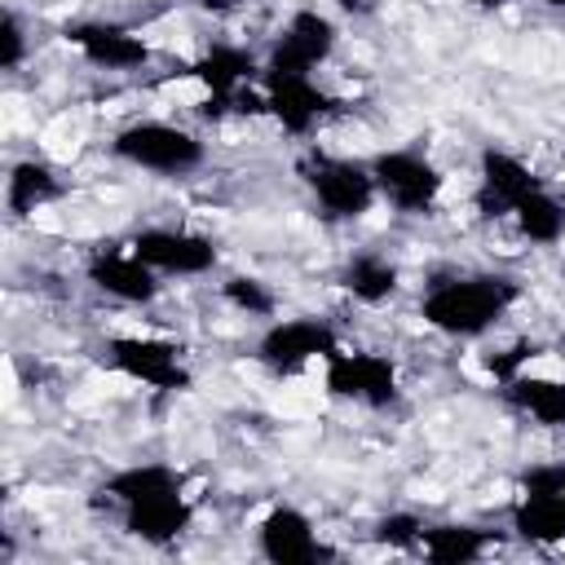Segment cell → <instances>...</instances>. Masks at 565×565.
<instances>
[{"instance_id":"cell-1","label":"cell","mask_w":565,"mask_h":565,"mask_svg":"<svg viewBox=\"0 0 565 565\" xmlns=\"http://www.w3.org/2000/svg\"><path fill=\"white\" fill-rule=\"evenodd\" d=\"M516 300H521V287L508 274H450V278H437L424 287L419 318L437 335L481 340L486 331H494L508 318V309Z\"/></svg>"},{"instance_id":"cell-2","label":"cell","mask_w":565,"mask_h":565,"mask_svg":"<svg viewBox=\"0 0 565 565\" xmlns=\"http://www.w3.org/2000/svg\"><path fill=\"white\" fill-rule=\"evenodd\" d=\"M110 154L137 172L154 177H190L203 168L207 146L199 132L172 124V119H132L110 137Z\"/></svg>"},{"instance_id":"cell-3","label":"cell","mask_w":565,"mask_h":565,"mask_svg":"<svg viewBox=\"0 0 565 565\" xmlns=\"http://www.w3.org/2000/svg\"><path fill=\"white\" fill-rule=\"evenodd\" d=\"M305 190L313 194V207L327 221H362L380 203V185L371 172V159L349 154H313L300 168Z\"/></svg>"},{"instance_id":"cell-4","label":"cell","mask_w":565,"mask_h":565,"mask_svg":"<svg viewBox=\"0 0 565 565\" xmlns=\"http://www.w3.org/2000/svg\"><path fill=\"white\" fill-rule=\"evenodd\" d=\"M371 172L380 185V203H388L397 216H428L446 190L441 168L415 150V146H388L371 154Z\"/></svg>"},{"instance_id":"cell-5","label":"cell","mask_w":565,"mask_h":565,"mask_svg":"<svg viewBox=\"0 0 565 565\" xmlns=\"http://www.w3.org/2000/svg\"><path fill=\"white\" fill-rule=\"evenodd\" d=\"M322 384L331 397L366 406V411H384L402 397V380H397L393 358L375 353V349H344V344L331 349L322 358Z\"/></svg>"},{"instance_id":"cell-6","label":"cell","mask_w":565,"mask_h":565,"mask_svg":"<svg viewBox=\"0 0 565 565\" xmlns=\"http://www.w3.org/2000/svg\"><path fill=\"white\" fill-rule=\"evenodd\" d=\"M335 44H340L335 18H327V13L313 9V4H305V9H296V13L282 22L278 40H274L269 53L260 57V71H265V75H313V71L335 53Z\"/></svg>"},{"instance_id":"cell-7","label":"cell","mask_w":565,"mask_h":565,"mask_svg":"<svg viewBox=\"0 0 565 565\" xmlns=\"http://www.w3.org/2000/svg\"><path fill=\"white\" fill-rule=\"evenodd\" d=\"M128 247L159 274V278H203L216 269L221 247L212 234L181 230V225H146L128 238Z\"/></svg>"},{"instance_id":"cell-8","label":"cell","mask_w":565,"mask_h":565,"mask_svg":"<svg viewBox=\"0 0 565 565\" xmlns=\"http://www.w3.org/2000/svg\"><path fill=\"white\" fill-rule=\"evenodd\" d=\"M62 40L97 71H110V75H128V71H146L154 62V44L124 26V22H106V18H79V22H66L62 26Z\"/></svg>"},{"instance_id":"cell-9","label":"cell","mask_w":565,"mask_h":565,"mask_svg":"<svg viewBox=\"0 0 565 565\" xmlns=\"http://www.w3.org/2000/svg\"><path fill=\"white\" fill-rule=\"evenodd\" d=\"M106 362L119 375H128L146 388H159V393H185L194 384L181 344L159 340V335H110L106 340Z\"/></svg>"},{"instance_id":"cell-10","label":"cell","mask_w":565,"mask_h":565,"mask_svg":"<svg viewBox=\"0 0 565 565\" xmlns=\"http://www.w3.org/2000/svg\"><path fill=\"white\" fill-rule=\"evenodd\" d=\"M512 530L525 543H565V463H534L521 477V499L512 503Z\"/></svg>"},{"instance_id":"cell-11","label":"cell","mask_w":565,"mask_h":565,"mask_svg":"<svg viewBox=\"0 0 565 565\" xmlns=\"http://www.w3.org/2000/svg\"><path fill=\"white\" fill-rule=\"evenodd\" d=\"M331 349H340V335L327 318H274L256 335V362L274 375H296L309 362H322Z\"/></svg>"},{"instance_id":"cell-12","label":"cell","mask_w":565,"mask_h":565,"mask_svg":"<svg viewBox=\"0 0 565 565\" xmlns=\"http://www.w3.org/2000/svg\"><path fill=\"white\" fill-rule=\"evenodd\" d=\"M256 84H260L265 115L291 137L318 132V124L331 115V97H327V88H318L313 75H265L260 71Z\"/></svg>"},{"instance_id":"cell-13","label":"cell","mask_w":565,"mask_h":565,"mask_svg":"<svg viewBox=\"0 0 565 565\" xmlns=\"http://www.w3.org/2000/svg\"><path fill=\"white\" fill-rule=\"evenodd\" d=\"M84 278L93 282V291H102L115 305H150L163 291L159 274L132 247H102V252H93L88 265H84Z\"/></svg>"},{"instance_id":"cell-14","label":"cell","mask_w":565,"mask_h":565,"mask_svg":"<svg viewBox=\"0 0 565 565\" xmlns=\"http://www.w3.org/2000/svg\"><path fill=\"white\" fill-rule=\"evenodd\" d=\"M256 552L274 565H309V561L331 556V547L318 539L313 521L291 503H274L256 521Z\"/></svg>"},{"instance_id":"cell-15","label":"cell","mask_w":565,"mask_h":565,"mask_svg":"<svg viewBox=\"0 0 565 565\" xmlns=\"http://www.w3.org/2000/svg\"><path fill=\"white\" fill-rule=\"evenodd\" d=\"M539 185L543 181L534 177V168L521 154H512L503 146H486L477 154V207H481V216H512V207Z\"/></svg>"},{"instance_id":"cell-16","label":"cell","mask_w":565,"mask_h":565,"mask_svg":"<svg viewBox=\"0 0 565 565\" xmlns=\"http://www.w3.org/2000/svg\"><path fill=\"white\" fill-rule=\"evenodd\" d=\"M190 79H199L207 88V110L203 115H225V106H234L243 97V88L252 79H260V62L252 49L243 44H212L194 66H190Z\"/></svg>"},{"instance_id":"cell-17","label":"cell","mask_w":565,"mask_h":565,"mask_svg":"<svg viewBox=\"0 0 565 565\" xmlns=\"http://www.w3.org/2000/svg\"><path fill=\"white\" fill-rule=\"evenodd\" d=\"M185 490V472L177 463H128V468H115L102 486H97V499L106 508H137V503H150L159 494H177Z\"/></svg>"},{"instance_id":"cell-18","label":"cell","mask_w":565,"mask_h":565,"mask_svg":"<svg viewBox=\"0 0 565 565\" xmlns=\"http://www.w3.org/2000/svg\"><path fill=\"white\" fill-rule=\"evenodd\" d=\"M119 521H124V534H132V539H141V543H150V547H168V543H177V539L194 525V499H190L185 490L159 494V499H150V503L124 508Z\"/></svg>"},{"instance_id":"cell-19","label":"cell","mask_w":565,"mask_h":565,"mask_svg":"<svg viewBox=\"0 0 565 565\" xmlns=\"http://www.w3.org/2000/svg\"><path fill=\"white\" fill-rule=\"evenodd\" d=\"M340 287H344L358 305L375 309V305H388V300L402 291V269H397V260H393L388 252L362 247V252H353V256L340 265Z\"/></svg>"},{"instance_id":"cell-20","label":"cell","mask_w":565,"mask_h":565,"mask_svg":"<svg viewBox=\"0 0 565 565\" xmlns=\"http://www.w3.org/2000/svg\"><path fill=\"white\" fill-rule=\"evenodd\" d=\"M490 547H494V530L472 521H437V525H424V539L415 552H424V561L433 565H472Z\"/></svg>"},{"instance_id":"cell-21","label":"cell","mask_w":565,"mask_h":565,"mask_svg":"<svg viewBox=\"0 0 565 565\" xmlns=\"http://www.w3.org/2000/svg\"><path fill=\"white\" fill-rule=\"evenodd\" d=\"M62 194H66V181H62V172H57L53 163H44V159H18V163L9 168V177H4V207H9L13 216H31V212L57 203Z\"/></svg>"},{"instance_id":"cell-22","label":"cell","mask_w":565,"mask_h":565,"mask_svg":"<svg viewBox=\"0 0 565 565\" xmlns=\"http://www.w3.org/2000/svg\"><path fill=\"white\" fill-rule=\"evenodd\" d=\"M512 225L525 243L534 247H556L565 238V199H556L547 185L530 190L516 207H512Z\"/></svg>"},{"instance_id":"cell-23","label":"cell","mask_w":565,"mask_h":565,"mask_svg":"<svg viewBox=\"0 0 565 565\" xmlns=\"http://www.w3.org/2000/svg\"><path fill=\"white\" fill-rule=\"evenodd\" d=\"M508 402L543 428H565V375L552 380V375L521 371L516 380H508Z\"/></svg>"},{"instance_id":"cell-24","label":"cell","mask_w":565,"mask_h":565,"mask_svg":"<svg viewBox=\"0 0 565 565\" xmlns=\"http://www.w3.org/2000/svg\"><path fill=\"white\" fill-rule=\"evenodd\" d=\"M221 300L247 318H274L278 313V291L256 278V274H225L221 278Z\"/></svg>"},{"instance_id":"cell-25","label":"cell","mask_w":565,"mask_h":565,"mask_svg":"<svg viewBox=\"0 0 565 565\" xmlns=\"http://www.w3.org/2000/svg\"><path fill=\"white\" fill-rule=\"evenodd\" d=\"M424 516L419 512H406V508H397V512H388V516H380L375 521V530H371V539L380 543V547H397V552H406V547H419V539H424Z\"/></svg>"},{"instance_id":"cell-26","label":"cell","mask_w":565,"mask_h":565,"mask_svg":"<svg viewBox=\"0 0 565 565\" xmlns=\"http://www.w3.org/2000/svg\"><path fill=\"white\" fill-rule=\"evenodd\" d=\"M26 53H31L26 22L18 9H4V18H0V71H22Z\"/></svg>"},{"instance_id":"cell-27","label":"cell","mask_w":565,"mask_h":565,"mask_svg":"<svg viewBox=\"0 0 565 565\" xmlns=\"http://www.w3.org/2000/svg\"><path fill=\"white\" fill-rule=\"evenodd\" d=\"M534 353H539V349H534L530 340H521V344H512V349H503V353H486V371L508 384V380H516V375L525 371V362H530Z\"/></svg>"},{"instance_id":"cell-28","label":"cell","mask_w":565,"mask_h":565,"mask_svg":"<svg viewBox=\"0 0 565 565\" xmlns=\"http://www.w3.org/2000/svg\"><path fill=\"white\" fill-rule=\"evenodd\" d=\"M335 9L349 18H371V13H380V0H335Z\"/></svg>"},{"instance_id":"cell-29","label":"cell","mask_w":565,"mask_h":565,"mask_svg":"<svg viewBox=\"0 0 565 565\" xmlns=\"http://www.w3.org/2000/svg\"><path fill=\"white\" fill-rule=\"evenodd\" d=\"M199 9H207V13H230V9H238V0H199Z\"/></svg>"},{"instance_id":"cell-30","label":"cell","mask_w":565,"mask_h":565,"mask_svg":"<svg viewBox=\"0 0 565 565\" xmlns=\"http://www.w3.org/2000/svg\"><path fill=\"white\" fill-rule=\"evenodd\" d=\"M468 4H472L477 13H499V9H508L512 0H468Z\"/></svg>"},{"instance_id":"cell-31","label":"cell","mask_w":565,"mask_h":565,"mask_svg":"<svg viewBox=\"0 0 565 565\" xmlns=\"http://www.w3.org/2000/svg\"><path fill=\"white\" fill-rule=\"evenodd\" d=\"M547 9H556V13H565V0H543Z\"/></svg>"}]
</instances>
